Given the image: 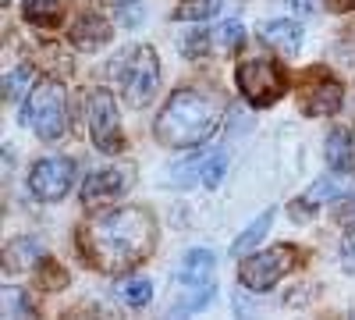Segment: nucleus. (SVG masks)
I'll list each match as a JSON object with an SVG mask.
<instances>
[{"label":"nucleus","mask_w":355,"mask_h":320,"mask_svg":"<svg viewBox=\"0 0 355 320\" xmlns=\"http://www.w3.org/2000/svg\"><path fill=\"white\" fill-rule=\"evenodd\" d=\"M78 249L93 267L121 274L157 249V217L146 207H117L78 231Z\"/></svg>","instance_id":"1"},{"label":"nucleus","mask_w":355,"mask_h":320,"mask_svg":"<svg viewBox=\"0 0 355 320\" xmlns=\"http://www.w3.org/2000/svg\"><path fill=\"white\" fill-rule=\"evenodd\" d=\"M220 121H224V96L214 85H182L157 114L153 135L160 146L192 150L210 139Z\"/></svg>","instance_id":"2"},{"label":"nucleus","mask_w":355,"mask_h":320,"mask_svg":"<svg viewBox=\"0 0 355 320\" xmlns=\"http://www.w3.org/2000/svg\"><path fill=\"white\" fill-rule=\"evenodd\" d=\"M110 75L121 90L125 103L128 107H146L153 96H157V82H160V57L150 43H139V47H128L114 57L110 65Z\"/></svg>","instance_id":"3"},{"label":"nucleus","mask_w":355,"mask_h":320,"mask_svg":"<svg viewBox=\"0 0 355 320\" xmlns=\"http://www.w3.org/2000/svg\"><path fill=\"white\" fill-rule=\"evenodd\" d=\"M25 125L46 142L64 135V128H68V93H64L61 82L43 78V82L33 85L28 103H25Z\"/></svg>","instance_id":"4"},{"label":"nucleus","mask_w":355,"mask_h":320,"mask_svg":"<svg viewBox=\"0 0 355 320\" xmlns=\"http://www.w3.org/2000/svg\"><path fill=\"white\" fill-rule=\"evenodd\" d=\"M214 271H217V256L210 249H189L182 278H178V299L171 303V313H196L214 299Z\"/></svg>","instance_id":"5"},{"label":"nucleus","mask_w":355,"mask_h":320,"mask_svg":"<svg viewBox=\"0 0 355 320\" xmlns=\"http://www.w3.org/2000/svg\"><path fill=\"white\" fill-rule=\"evenodd\" d=\"M239 90L252 107H270L288 93V75L277 61H266V57H252V61L239 65Z\"/></svg>","instance_id":"6"},{"label":"nucleus","mask_w":355,"mask_h":320,"mask_svg":"<svg viewBox=\"0 0 355 320\" xmlns=\"http://www.w3.org/2000/svg\"><path fill=\"white\" fill-rule=\"evenodd\" d=\"M295 264H299V249L281 242V246H270L263 253H252L239 264V278L249 292H266V288H274Z\"/></svg>","instance_id":"7"},{"label":"nucleus","mask_w":355,"mask_h":320,"mask_svg":"<svg viewBox=\"0 0 355 320\" xmlns=\"http://www.w3.org/2000/svg\"><path fill=\"white\" fill-rule=\"evenodd\" d=\"M89 132H93L96 150L107 157H117L125 150V135H121V118H117V107L110 90H93L89 96Z\"/></svg>","instance_id":"8"},{"label":"nucleus","mask_w":355,"mask_h":320,"mask_svg":"<svg viewBox=\"0 0 355 320\" xmlns=\"http://www.w3.org/2000/svg\"><path fill=\"white\" fill-rule=\"evenodd\" d=\"M299 107L306 118H327L341 107V82L327 68H309L299 78Z\"/></svg>","instance_id":"9"},{"label":"nucleus","mask_w":355,"mask_h":320,"mask_svg":"<svg viewBox=\"0 0 355 320\" xmlns=\"http://www.w3.org/2000/svg\"><path fill=\"white\" fill-rule=\"evenodd\" d=\"M71 182H75L71 157H43L33 164V174H28V189L40 203H61L71 192Z\"/></svg>","instance_id":"10"},{"label":"nucleus","mask_w":355,"mask_h":320,"mask_svg":"<svg viewBox=\"0 0 355 320\" xmlns=\"http://www.w3.org/2000/svg\"><path fill=\"white\" fill-rule=\"evenodd\" d=\"M355 196V174L348 171H338V174H323V178H316L299 199L288 207V214L295 221H306L316 207H323V203H338V199H348Z\"/></svg>","instance_id":"11"},{"label":"nucleus","mask_w":355,"mask_h":320,"mask_svg":"<svg viewBox=\"0 0 355 320\" xmlns=\"http://www.w3.org/2000/svg\"><path fill=\"white\" fill-rule=\"evenodd\" d=\"M132 167H103V171H93L82 185V203L89 210L96 207H110V203H117L128 189H132Z\"/></svg>","instance_id":"12"},{"label":"nucleus","mask_w":355,"mask_h":320,"mask_svg":"<svg viewBox=\"0 0 355 320\" xmlns=\"http://www.w3.org/2000/svg\"><path fill=\"white\" fill-rule=\"evenodd\" d=\"M259 33H263V43H266V47L277 50V53H284V57H295V53H299V47H302V28H299V22L274 18V22H266Z\"/></svg>","instance_id":"13"},{"label":"nucleus","mask_w":355,"mask_h":320,"mask_svg":"<svg viewBox=\"0 0 355 320\" xmlns=\"http://www.w3.org/2000/svg\"><path fill=\"white\" fill-rule=\"evenodd\" d=\"M68 36H71V43L78 50H96V47H103L110 40V25L96 11H85V15H78L71 22V33Z\"/></svg>","instance_id":"14"},{"label":"nucleus","mask_w":355,"mask_h":320,"mask_svg":"<svg viewBox=\"0 0 355 320\" xmlns=\"http://www.w3.org/2000/svg\"><path fill=\"white\" fill-rule=\"evenodd\" d=\"M33 260H43V242L40 239H18L15 246H8V260H4V271H25Z\"/></svg>","instance_id":"15"},{"label":"nucleus","mask_w":355,"mask_h":320,"mask_svg":"<svg viewBox=\"0 0 355 320\" xmlns=\"http://www.w3.org/2000/svg\"><path fill=\"white\" fill-rule=\"evenodd\" d=\"M355 160V146H352V135L345 128H334L327 135V164L338 167V171H348Z\"/></svg>","instance_id":"16"},{"label":"nucleus","mask_w":355,"mask_h":320,"mask_svg":"<svg viewBox=\"0 0 355 320\" xmlns=\"http://www.w3.org/2000/svg\"><path fill=\"white\" fill-rule=\"evenodd\" d=\"M270 221H274V210L259 214V217H256V221H252V224L242 231V235L231 242V256H245V253H249V249H252V246H256L263 235H266V228H270Z\"/></svg>","instance_id":"17"},{"label":"nucleus","mask_w":355,"mask_h":320,"mask_svg":"<svg viewBox=\"0 0 355 320\" xmlns=\"http://www.w3.org/2000/svg\"><path fill=\"white\" fill-rule=\"evenodd\" d=\"M117 299L128 303V306H146L153 299L150 278H125V281H117Z\"/></svg>","instance_id":"18"},{"label":"nucleus","mask_w":355,"mask_h":320,"mask_svg":"<svg viewBox=\"0 0 355 320\" xmlns=\"http://www.w3.org/2000/svg\"><path fill=\"white\" fill-rule=\"evenodd\" d=\"M220 11V0H182L174 8V18L178 22H206Z\"/></svg>","instance_id":"19"},{"label":"nucleus","mask_w":355,"mask_h":320,"mask_svg":"<svg viewBox=\"0 0 355 320\" xmlns=\"http://www.w3.org/2000/svg\"><path fill=\"white\" fill-rule=\"evenodd\" d=\"M28 22H36V25H57L64 15V0H28V8H25Z\"/></svg>","instance_id":"20"},{"label":"nucleus","mask_w":355,"mask_h":320,"mask_svg":"<svg viewBox=\"0 0 355 320\" xmlns=\"http://www.w3.org/2000/svg\"><path fill=\"white\" fill-rule=\"evenodd\" d=\"M28 78H33V68H28V65H21V68H15V71L4 75V100H8V103H18V100L25 96Z\"/></svg>","instance_id":"21"},{"label":"nucleus","mask_w":355,"mask_h":320,"mask_svg":"<svg viewBox=\"0 0 355 320\" xmlns=\"http://www.w3.org/2000/svg\"><path fill=\"white\" fill-rule=\"evenodd\" d=\"M334 61L345 68L348 78H355V28H345V36L334 43Z\"/></svg>","instance_id":"22"},{"label":"nucleus","mask_w":355,"mask_h":320,"mask_svg":"<svg viewBox=\"0 0 355 320\" xmlns=\"http://www.w3.org/2000/svg\"><path fill=\"white\" fill-rule=\"evenodd\" d=\"M245 43V28H242V22H224L220 28H217V47L224 50V53H234V50H239Z\"/></svg>","instance_id":"23"},{"label":"nucleus","mask_w":355,"mask_h":320,"mask_svg":"<svg viewBox=\"0 0 355 320\" xmlns=\"http://www.w3.org/2000/svg\"><path fill=\"white\" fill-rule=\"evenodd\" d=\"M214 40H210V33L206 28H196V33H189V36H182V53L185 57H192V61H199V57L206 53V47H210Z\"/></svg>","instance_id":"24"},{"label":"nucleus","mask_w":355,"mask_h":320,"mask_svg":"<svg viewBox=\"0 0 355 320\" xmlns=\"http://www.w3.org/2000/svg\"><path fill=\"white\" fill-rule=\"evenodd\" d=\"M4 317H33V306L21 288H4Z\"/></svg>","instance_id":"25"},{"label":"nucleus","mask_w":355,"mask_h":320,"mask_svg":"<svg viewBox=\"0 0 355 320\" xmlns=\"http://www.w3.org/2000/svg\"><path fill=\"white\" fill-rule=\"evenodd\" d=\"M40 281H43V288H64L68 285V274H64V267H57L53 260H40Z\"/></svg>","instance_id":"26"},{"label":"nucleus","mask_w":355,"mask_h":320,"mask_svg":"<svg viewBox=\"0 0 355 320\" xmlns=\"http://www.w3.org/2000/svg\"><path fill=\"white\" fill-rule=\"evenodd\" d=\"M224 167H227V157H224V153H217V157L206 160V164H202V185L217 189V185H220V178H224Z\"/></svg>","instance_id":"27"},{"label":"nucleus","mask_w":355,"mask_h":320,"mask_svg":"<svg viewBox=\"0 0 355 320\" xmlns=\"http://www.w3.org/2000/svg\"><path fill=\"white\" fill-rule=\"evenodd\" d=\"M341 264H345V271H355V231L341 242Z\"/></svg>","instance_id":"28"},{"label":"nucleus","mask_w":355,"mask_h":320,"mask_svg":"<svg viewBox=\"0 0 355 320\" xmlns=\"http://www.w3.org/2000/svg\"><path fill=\"white\" fill-rule=\"evenodd\" d=\"M323 4H327V11L341 15V11H352L355 8V0H323Z\"/></svg>","instance_id":"29"},{"label":"nucleus","mask_w":355,"mask_h":320,"mask_svg":"<svg viewBox=\"0 0 355 320\" xmlns=\"http://www.w3.org/2000/svg\"><path fill=\"white\" fill-rule=\"evenodd\" d=\"M107 8H125V4H135V0H103Z\"/></svg>","instance_id":"30"},{"label":"nucleus","mask_w":355,"mask_h":320,"mask_svg":"<svg viewBox=\"0 0 355 320\" xmlns=\"http://www.w3.org/2000/svg\"><path fill=\"white\" fill-rule=\"evenodd\" d=\"M4 4H11V0H4Z\"/></svg>","instance_id":"31"}]
</instances>
